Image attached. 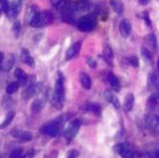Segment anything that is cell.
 I'll list each match as a JSON object with an SVG mask.
<instances>
[{
  "mask_svg": "<svg viewBox=\"0 0 159 158\" xmlns=\"http://www.w3.org/2000/svg\"><path fill=\"white\" fill-rule=\"evenodd\" d=\"M53 19H54V16H53V13L50 11L38 12V13L35 15L33 20L31 21L30 25L35 28H42L49 25V24H51Z\"/></svg>",
  "mask_w": 159,
  "mask_h": 158,
  "instance_id": "1",
  "label": "cell"
},
{
  "mask_svg": "<svg viewBox=\"0 0 159 158\" xmlns=\"http://www.w3.org/2000/svg\"><path fill=\"white\" fill-rule=\"evenodd\" d=\"M63 127V121L61 119H57L52 121V122H49L47 124L43 125L41 127L40 131L43 133V134H46L49 136H58L60 134L61 130H62Z\"/></svg>",
  "mask_w": 159,
  "mask_h": 158,
  "instance_id": "2",
  "label": "cell"
},
{
  "mask_svg": "<svg viewBox=\"0 0 159 158\" xmlns=\"http://www.w3.org/2000/svg\"><path fill=\"white\" fill-rule=\"evenodd\" d=\"M96 26V20L92 16H85L81 18L78 23V28L83 32L92 31Z\"/></svg>",
  "mask_w": 159,
  "mask_h": 158,
  "instance_id": "3",
  "label": "cell"
},
{
  "mask_svg": "<svg viewBox=\"0 0 159 158\" xmlns=\"http://www.w3.org/2000/svg\"><path fill=\"white\" fill-rule=\"evenodd\" d=\"M80 127H81V120L80 119L73 120L70 123V125L68 126V128L66 129V131H65V137L68 140H72L76 136L77 133H78Z\"/></svg>",
  "mask_w": 159,
  "mask_h": 158,
  "instance_id": "4",
  "label": "cell"
},
{
  "mask_svg": "<svg viewBox=\"0 0 159 158\" xmlns=\"http://www.w3.org/2000/svg\"><path fill=\"white\" fill-rule=\"evenodd\" d=\"M115 150L122 158H134L133 149L126 143H121L116 145Z\"/></svg>",
  "mask_w": 159,
  "mask_h": 158,
  "instance_id": "5",
  "label": "cell"
},
{
  "mask_svg": "<svg viewBox=\"0 0 159 158\" xmlns=\"http://www.w3.org/2000/svg\"><path fill=\"white\" fill-rule=\"evenodd\" d=\"M11 136H13L14 138H17L20 140L24 141H29L33 138V134L28 131V130H22V129H12L10 131Z\"/></svg>",
  "mask_w": 159,
  "mask_h": 158,
  "instance_id": "6",
  "label": "cell"
},
{
  "mask_svg": "<svg viewBox=\"0 0 159 158\" xmlns=\"http://www.w3.org/2000/svg\"><path fill=\"white\" fill-rule=\"evenodd\" d=\"M21 7H22L21 0H13L10 4L7 15L9 16V17H15V16H17L19 14L20 10H21Z\"/></svg>",
  "mask_w": 159,
  "mask_h": 158,
  "instance_id": "7",
  "label": "cell"
},
{
  "mask_svg": "<svg viewBox=\"0 0 159 158\" xmlns=\"http://www.w3.org/2000/svg\"><path fill=\"white\" fill-rule=\"evenodd\" d=\"M119 32L123 37H128L131 32V24L127 20H122L119 23Z\"/></svg>",
  "mask_w": 159,
  "mask_h": 158,
  "instance_id": "8",
  "label": "cell"
},
{
  "mask_svg": "<svg viewBox=\"0 0 159 158\" xmlns=\"http://www.w3.org/2000/svg\"><path fill=\"white\" fill-rule=\"evenodd\" d=\"M80 49H81V42H77L74 45H72L66 53V59L71 60L74 58V57H76L77 54L80 52Z\"/></svg>",
  "mask_w": 159,
  "mask_h": 158,
  "instance_id": "9",
  "label": "cell"
},
{
  "mask_svg": "<svg viewBox=\"0 0 159 158\" xmlns=\"http://www.w3.org/2000/svg\"><path fill=\"white\" fill-rule=\"evenodd\" d=\"M14 76L15 78L17 79V82L20 85H25L28 81V76L26 75V73H24L21 69H16L14 72Z\"/></svg>",
  "mask_w": 159,
  "mask_h": 158,
  "instance_id": "10",
  "label": "cell"
},
{
  "mask_svg": "<svg viewBox=\"0 0 159 158\" xmlns=\"http://www.w3.org/2000/svg\"><path fill=\"white\" fill-rule=\"evenodd\" d=\"M105 99L108 100V102H109L112 104H113V107H115L116 108H119L120 107V103H119V100L117 99V96L113 94L112 92H107L104 94Z\"/></svg>",
  "mask_w": 159,
  "mask_h": 158,
  "instance_id": "11",
  "label": "cell"
},
{
  "mask_svg": "<svg viewBox=\"0 0 159 158\" xmlns=\"http://www.w3.org/2000/svg\"><path fill=\"white\" fill-rule=\"evenodd\" d=\"M80 82L83 88H85V90H89L92 88V80L91 78L85 73H81L80 75Z\"/></svg>",
  "mask_w": 159,
  "mask_h": 158,
  "instance_id": "12",
  "label": "cell"
},
{
  "mask_svg": "<svg viewBox=\"0 0 159 158\" xmlns=\"http://www.w3.org/2000/svg\"><path fill=\"white\" fill-rule=\"evenodd\" d=\"M21 60L23 63L29 65V66H34V60L30 56V53L27 49H23L21 51Z\"/></svg>",
  "mask_w": 159,
  "mask_h": 158,
  "instance_id": "13",
  "label": "cell"
},
{
  "mask_svg": "<svg viewBox=\"0 0 159 158\" xmlns=\"http://www.w3.org/2000/svg\"><path fill=\"white\" fill-rule=\"evenodd\" d=\"M13 65H14V56L9 54L7 56L6 59L3 60L2 70H4V71H10L11 68L13 67Z\"/></svg>",
  "mask_w": 159,
  "mask_h": 158,
  "instance_id": "14",
  "label": "cell"
},
{
  "mask_svg": "<svg viewBox=\"0 0 159 158\" xmlns=\"http://www.w3.org/2000/svg\"><path fill=\"white\" fill-rule=\"evenodd\" d=\"M108 82H109V84H111V86H112V88H113V90H115V91H119V88H120L119 81V79H117L115 75L112 74V73H108Z\"/></svg>",
  "mask_w": 159,
  "mask_h": 158,
  "instance_id": "15",
  "label": "cell"
},
{
  "mask_svg": "<svg viewBox=\"0 0 159 158\" xmlns=\"http://www.w3.org/2000/svg\"><path fill=\"white\" fill-rule=\"evenodd\" d=\"M134 105V96L132 94H128L126 96L124 103H123V107L125 109V111H130L132 109Z\"/></svg>",
  "mask_w": 159,
  "mask_h": 158,
  "instance_id": "16",
  "label": "cell"
},
{
  "mask_svg": "<svg viewBox=\"0 0 159 158\" xmlns=\"http://www.w3.org/2000/svg\"><path fill=\"white\" fill-rule=\"evenodd\" d=\"M44 105H45L44 99H36L33 102V103L31 104V109H32V111L38 112L44 107Z\"/></svg>",
  "mask_w": 159,
  "mask_h": 158,
  "instance_id": "17",
  "label": "cell"
},
{
  "mask_svg": "<svg viewBox=\"0 0 159 158\" xmlns=\"http://www.w3.org/2000/svg\"><path fill=\"white\" fill-rule=\"evenodd\" d=\"M111 5L117 14H121L123 12V4L120 0H111Z\"/></svg>",
  "mask_w": 159,
  "mask_h": 158,
  "instance_id": "18",
  "label": "cell"
},
{
  "mask_svg": "<svg viewBox=\"0 0 159 158\" xmlns=\"http://www.w3.org/2000/svg\"><path fill=\"white\" fill-rule=\"evenodd\" d=\"M13 117H14V112L13 111L8 112L6 115V116H5V119H4L3 122L0 124V129H3V128L7 127L8 125L11 123V121H12V119H13Z\"/></svg>",
  "mask_w": 159,
  "mask_h": 158,
  "instance_id": "19",
  "label": "cell"
},
{
  "mask_svg": "<svg viewBox=\"0 0 159 158\" xmlns=\"http://www.w3.org/2000/svg\"><path fill=\"white\" fill-rule=\"evenodd\" d=\"M19 85L20 84L18 82H12V83H10L7 86V88H6L7 94L8 95H12V94H14V92H17L18 88H19Z\"/></svg>",
  "mask_w": 159,
  "mask_h": 158,
  "instance_id": "20",
  "label": "cell"
},
{
  "mask_svg": "<svg viewBox=\"0 0 159 158\" xmlns=\"http://www.w3.org/2000/svg\"><path fill=\"white\" fill-rule=\"evenodd\" d=\"M85 109L89 111H93L95 113H99L100 111V107L96 103H88L85 105Z\"/></svg>",
  "mask_w": 159,
  "mask_h": 158,
  "instance_id": "21",
  "label": "cell"
},
{
  "mask_svg": "<svg viewBox=\"0 0 159 158\" xmlns=\"http://www.w3.org/2000/svg\"><path fill=\"white\" fill-rule=\"evenodd\" d=\"M104 59L108 61V63H111V61L112 59V51L109 47H105L104 50Z\"/></svg>",
  "mask_w": 159,
  "mask_h": 158,
  "instance_id": "22",
  "label": "cell"
},
{
  "mask_svg": "<svg viewBox=\"0 0 159 158\" xmlns=\"http://www.w3.org/2000/svg\"><path fill=\"white\" fill-rule=\"evenodd\" d=\"M35 91L36 90H35V87L34 86H29V87L26 88V91L24 92L23 96H24V98H26V99H29V98H31V96L34 95Z\"/></svg>",
  "mask_w": 159,
  "mask_h": 158,
  "instance_id": "23",
  "label": "cell"
},
{
  "mask_svg": "<svg viewBox=\"0 0 159 158\" xmlns=\"http://www.w3.org/2000/svg\"><path fill=\"white\" fill-rule=\"evenodd\" d=\"M149 83H150V85H151V86H152L153 88H158V90H159V79L157 78L156 75L153 74V75L150 76Z\"/></svg>",
  "mask_w": 159,
  "mask_h": 158,
  "instance_id": "24",
  "label": "cell"
},
{
  "mask_svg": "<svg viewBox=\"0 0 159 158\" xmlns=\"http://www.w3.org/2000/svg\"><path fill=\"white\" fill-rule=\"evenodd\" d=\"M51 2L58 9H61V8H64L66 6V0H51Z\"/></svg>",
  "mask_w": 159,
  "mask_h": 158,
  "instance_id": "25",
  "label": "cell"
},
{
  "mask_svg": "<svg viewBox=\"0 0 159 158\" xmlns=\"http://www.w3.org/2000/svg\"><path fill=\"white\" fill-rule=\"evenodd\" d=\"M148 42L150 44V46H151L154 50H157V40H156L155 35L150 34L148 37Z\"/></svg>",
  "mask_w": 159,
  "mask_h": 158,
  "instance_id": "26",
  "label": "cell"
},
{
  "mask_svg": "<svg viewBox=\"0 0 159 158\" xmlns=\"http://www.w3.org/2000/svg\"><path fill=\"white\" fill-rule=\"evenodd\" d=\"M22 150L21 149H15L11 152L10 158H21L22 157Z\"/></svg>",
  "mask_w": 159,
  "mask_h": 158,
  "instance_id": "27",
  "label": "cell"
},
{
  "mask_svg": "<svg viewBox=\"0 0 159 158\" xmlns=\"http://www.w3.org/2000/svg\"><path fill=\"white\" fill-rule=\"evenodd\" d=\"M157 103H158V98L156 96H151L148 99V104L150 107H155Z\"/></svg>",
  "mask_w": 159,
  "mask_h": 158,
  "instance_id": "28",
  "label": "cell"
},
{
  "mask_svg": "<svg viewBox=\"0 0 159 158\" xmlns=\"http://www.w3.org/2000/svg\"><path fill=\"white\" fill-rule=\"evenodd\" d=\"M128 61H129V63L131 64L133 67H138V59H137V57H134V56L130 57V58L128 59Z\"/></svg>",
  "mask_w": 159,
  "mask_h": 158,
  "instance_id": "29",
  "label": "cell"
},
{
  "mask_svg": "<svg viewBox=\"0 0 159 158\" xmlns=\"http://www.w3.org/2000/svg\"><path fill=\"white\" fill-rule=\"evenodd\" d=\"M78 156H79V151L76 150V149H73V150H71L68 153L67 158H77Z\"/></svg>",
  "mask_w": 159,
  "mask_h": 158,
  "instance_id": "30",
  "label": "cell"
},
{
  "mask_svg": "<svg viewBox=\"0 0 159 158\" xmlns=\"http://www.w3.org/2000/svg\"><path fill=\"white\" fill-rule=\"evenodd\" d=\"M141 51H142V54H143V56H145L146 58H148V59L151 58V54H150V52L147 49H144V48H142Z\"/></svg>",
  "mask_w": 159,
  "mask_h": 158,
  "instance_id": "31",
  "label": "cell"
},
{
  "mask_svg": "<svg viewBox=\"0 0 159 158\" xmlns=\"http://www.w3.org/2000/svg\"><path fill=\"white\" fill-rule=\"evenodd\" d=\"M33 155H34V151L33 150H30V151H28L26 154L22 155L21 158H32V157H33Z\"/></svg>",
  "mask_w": 159,
  "mask_h": 158,
  "instance_id": "32",
  "label": "cell"
},
{
  "mask_svg": "<svg viewBox=\"0 0 159 158\" xmlns=\"http://www.w3.org/2000/svg\"><path fill=\"white\" fill-rule=\"evenodd\" d=\"M19 30H20V24L19 22H16L14 24V32H15V36H17L19 33Z\"/></svg>",
  "mask_w": 159,
  "mask_h": 158,
  "instance_id": "33",
  "label": "cell"
},
{
  "mask_svg": "<svg viewBox=\"0 0 159 158\" xmlns=\"http://www.w3.org/2000/svg\"><path fill=\"white\" fill-rule=\"evenodd\" d=\"M88 64L89 65V66H92L93 68L96 67V63H95V61H93V59H89L88 60Z\"/></svg>",
  "mask_w": 159,
  "mask_h": 158,
  "instance_id": "34",
  "label": "cell"
},
{
  "mask_svg": "<svg viewBox=\"0 0 159 158\" xmlns=\"http://www.w3.org/2000/svg\"><path fill=\"white\" fill-rule=\"evenodd\" d=\"M3 60H4V55H3V53L0 51V65H1V66H2Z\"/></svg>",
  "mask_w": 159,
  "mask_h": 158,
  "instance_id": "35",
  "label": "cell"
},
{
  "mask_svg": "<svg viewBox=\"0 0 159 158\" xmlns=\"http://www.w3.org/2000/svg\"><path fill=\"white\" fill-rule=\"evenodd\" d=\"M139 1L140 4H142V5H145V4H147L149 2V0H138Z\"/></svg>",
  "mask_w": 159,
  "mask_h": 158,
  "instance_id": "36",
  "label": "cell"
},
{
  "mask_svg": "<svg viewBox=\"0 0 159 158\" xmlns=\"http://www.w3.org/2000/svg\"><path fill=\"white\" fill-rule=\"evenodd\" d=\"M157 67H158V70H159V59H158V62H157Z\"/></svg>",
  "mask_w": 159,
  "mask_h": 158,
  "instance_id": "37",
  "label": "cell"
},
{
  "mask_svg": "<svg viewBox=\"0 0 159 158\" xmlns=\"http://www.w3.org/2000/svg\"><path fill=\"white\" fill-rule=\"evenodd\" d=\"M156 156H157V158H159V151L157 152V155H156Z\"/></svg>",
  "mask_w": 159,
  "mask_h": 158,
  "instance_id": "38",
  "label": "cell"
},
{
  "mask_svg": "<svg viewBox=\"0 0 159 158\" xmlns=\"http://www.w3.org/2000/svg\"><path fill=\"white\" fill-rule=\"evenodd\" d=\"M156 117H157V120H158V122H159V115H157Z\"/></svg>",
  "mask_w": 159,
  "mask_h": 158,
  "instance_id": "39",
  "label": "cell"
},
{
  "mask_svg": "<svg viewBox=\"0 0 159 158\" xmlns=\"http://www.w3.org/2000/svg\"><path fill=\"white\" fill-rule=\"evenodd\" d=\"M1 69H2V66H1V65H0V70H1Z\"/></svg>",
  "mask_w": 159,
  "mask_h": 158,
  "instance_id": "40",
  "label": "cell"
},
{
  "mask_svg": "<svg viewBox=\"0 0 159 158\" xmlns=\"http://www.w3.org/2000/svg\"><path fill=\"white\" fill-rule=\"evenodd\" d=\"M0 2H1V0H0Z\"/></svg>",
  "mask_w": 159,
  "mask_h": 158,
  "instance_id": "41",
  "label": "cell"
},
{
  "mask_svg": "<svg viewBox=\"0 0 159 158\" xmlns=\"http://www.w3.org/2000/svg\"><path fill=\"white\" fill-rule=\"evenodd\" d=\"M0 158H1V157H0Z\"/></svg>",
  "mask_w": 159,
  "mask_h": 158,
  "instance_id": "42",
  "label": "cell"
}]
</instances>
